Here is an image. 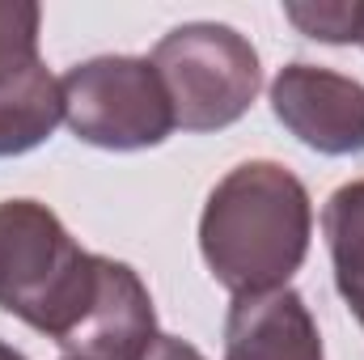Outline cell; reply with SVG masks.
<instances>
[{
    "label": "cell",
    "instance_id": "6da1fadb",
    "mask_svg": "<svg viewBox=\"0 0 364 360\" xmlns=\"http://www.w3.org/2000/svg\"><path fill=\"white\" fill-rule=\"evenodd\" d=\"M309 238L314 203L305 182L267 157L233 166L199 212V255L233 297L288 288L309 255Z\"/></svg>",
    "mask_w": 364,
    "mask_h": 360
},
{
    "label": "cell",
    "instance_id": "7a4b0ae2",
    "mask_svg": "<svg viewBox=\"0 0 364 360\" xmlns=\"http://www.w3.org/2000/svg\"><path fill=\"white\" fill-rule=\"evenodd\" d=\"M97 255L81 250L38 199H0V309L47 339H64L90 309Z\"/></svg>",
    "mask_w": 364,
    "mask_h": 360
},
{
    "label": "cell",
    "instance_id": "3957f363",
    "mask_svg": "<svg viewBox=\"0 0 364 360\" xmlns=\"http://www.w3.org/2000/svg\"><path fill=\"white\" fill-rule=\"evenodd\" d=\"M149 60L166 85L174 127L195 136L233 127L263 90L255 43L225 21L174 26L170 34H161Z\"/></svg>",
    "mask_w": 364,
    "mask_h": 360
},
{
    "label": "cell",
    "instance_id": "277c9868",
    "mask_svg": "<svg viewBox=\"0 0 364 360\" xmlns=\"http://www.w3.org/2000/svg\"><path fill=\"white\" fill-rule=\"evenodd\" d=\"M68 132L102 153H144L170 140L174 110L149 55H93L60 77Z\"/></svg>",
    "mask_w": 364,
    "mask_h": 360
},
{
    "label": "cell",
    "instance_id": "5b68a950",
    "mask_svg": "<svg viewBox=\"0 0 364 360\" xmlns=\"http://www.w3.org/2000/svg\"><path fill=\"white\" fill-rule=\"evenodd\" d=\"M267 102L279 127L305 149L322 157L364 153V81L356 77L296 60L275 73Z\"/></svg>",
    "mask_w": 364,
    "mask_h": 360
},
{
    "label": "cell",
    "instance_id": "8992f818",
    "mask_svg": "<svg viewBox=\"0 0 364 360\" xmlns=\"http://www.w3.org/2000/svg\"><path fill=\"white\" fill-rule=\"evenodd\" d=\"M157 309L136 268L97 255V288L85 318L60 339L64 360H140L157 339Z\"/></svg>",
    "mask_w": 364,
    "mask_h": 360
},
{
    "label": "cell",
    "instance_id": "52a82bcc",
    "mask_svg": "<svg viewBox=\"0 0 364 360\" xmlns=\"http://www.w3.org/2000/svg\"><path fill=\"white\" fill-rule=\"evenodd\" d=\"M225 360H326L305 297L296 288L233 297L225 318Z\"/></svg>",
    "mask_w": 364,
    "mask_h": 360
},
{
    "label": "cell",
    "instance_id": "ba28073f",
    "mask_svg": "<svg viewBox=\"0 0 364 360\" xmlns=\"http://www.w3.org/2000/svg\"><path fill=\"white\" fill-rule=\"evenodd\" d=\"M64 123L60 77L47 64H30L17 73H0V157H26L55 136Z\"/></svg>",
    "mask_w": 364,
    "mask_h": 360
},
{
    "label": "cell",
    "instance_id": "9c48e42d",
    "mask_svg": "<svg viewBox=\"0 0 364 360\" xmlns=\"http://www.w3.org/2000/svg\"><path fill=\"white\" fill-rule=\"evenodd\" d=\"M322 233L343 305L364 327V179L343 182L322 208Z\"/></svg>",
    "mask_w": 364,
    "mask_h": 360
},
{
    "label": "cell",
    "instance_id": "30bf717a",
    "mask_svg": "<svg viewBox=\"0 0 364 360\" xmlns=\"http://www.w3.org/2000/svg\"><path fill=\"white\" fill-rule=\"evenodd\" d=\"M284 17L314 43H331V47H352L360 43L364 30V0H331V4H284Z\"/></svg>",
    "mask_w": 364,
    "mask_h": 360
},
{
    "label": "cell",
    "instance_id": "8fae6325",
    "mask_svg": "<svg viewBox=\"0 0 364 360\" xmlns=\"http://www.w3.org/2000/svg\"><path fill=\"white\" fill-rule=\"evenodd\" d=\"M38 30L43 9L26 0H0V73H17L38 64Z\"/></svg>",
    "mask_w": 364,
    "mask_h": 360
},
{
    "label": "cell",
    "instance_id": "7c38bea8",
    "mask_svg": "<svg viewBox=\"0 0 364 360\" xmlns=\"http://www.w3.org/2000/svg\"><path fill=\"white\" fill-rule=\"evenodd\" d=\"M140 360H208L195 344H186V339H178V335H157L153 344H149V352Z\"/></svg>",
    "mask_w": 364,
    "mask_h": 360
},
{
    "label": "cell",
    "instance_id": "4fadbf2b",
    "mask_svg": "<svg viewBox=\"0 0 364 360\" xmlns=\"http://www.w3.org/2000/svg\"><path fill=\"white\" fill-rule=\"evenodd\" d=\"M0 360H26V352H17L13 344H4V339H0Z\"/></svg>",
    "mask_w": 364,
    "mask_h": 360
},
{
    "label": "cell",
    "instance_id": "5bb4252c",
    "mask_svg": "<svg viewBox=\"0 0 364 360\" xmlns=\"http://www.w3.org/2000/svg\"><path fill=\"white\" fill-rule=\"evenodd\" d=\"M360 47H364V30H360Z\"/></svg>",
    "mask_w": 364,
    "mask_h": 360
}]
</instances>
